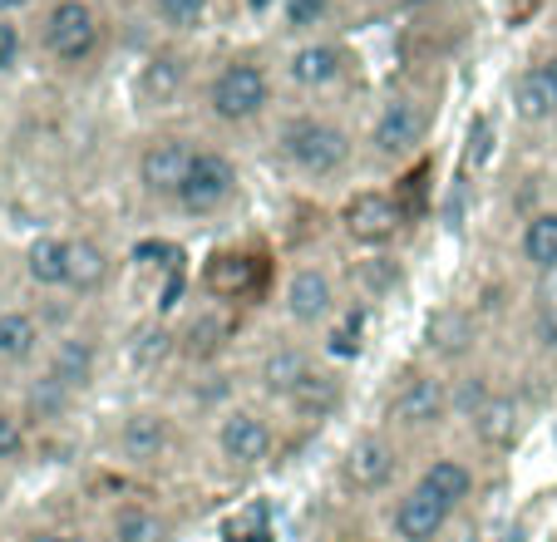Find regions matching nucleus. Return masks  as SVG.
I'll return each instance as SVG.
<instances>
[{
  "mask_svg": "<svg viewBox=\"0 0 557 542\" xmlns=\"http://www.w3.org/2000/svg\"><path fill=\"white\" fill-rule=\"evenodd\" d=\"M341 542H360V538H341Z\"/></svg>",
  "mask_w": 557,
  "mask_h": 542,
  "instance_id": "nucleus-41",
  "label": "nucleus"
},
{
  "mask_svg": "<svg viewBox=\"0 0 557 542\" xmlns=\"http://www.w3.org/2000/svg\"><path fill=\"white\" fill-rule=\"evenodd\" d=\"M218 444L232 464L252 469V464H262L267 454H272V424H267L262 415H252V409H232L218 429Z\"/></svg>",
  "mask_w": 557,
  "mask_h": 542,
  "instance_id": "nucleus-9",
  "label": "nucleus"
},
{
  "mask_svg": "<svg viewBox=\"0 0 557 542\" xmlns=\"http://www.w3.org/2000/svg\"><path fill=\"white\" fill-rule=\"evenodd\" d=\"M21 448H25V429H21V419L0 415V459H15Z\"/></svg>",
  "mask_w": 557,
  "mask_h": 542,
  "instance_id": "nucleus-31",
  "label": "nucleus"
},
{
  "mask_svg": "<svg viewBox=\"0 0 557 542\" xmlns=\"http://www.w3.org/2000/svg\"><path fill=\"white\" fill-rule=\"evenodd\" d=\"M405 222V208L400 198H389V193H356V198H346V208H341V227H346L350 242H366V247H380V242H389L395 232H400Z\"/></svg>",
  "mask_w": 557,
  "mask_h": 542,
  "instance_id": "nucleus-5",
  "label": "nucleus"
},
{
  "mask_svg": "<svg viewBox=\"0 0 557 542\" xmlns=\"http://www.w3.org/2000/svg\"><path fill=\"white\" fill-rule=\"evenodd\" d=\"M424 128H430V109H424L420 99H389V104L380 109V119H375L370 144H375L385 158H395V153H405V148L420 144Z\"/></svg>",
  "mask_w": 557,
  "mask_h": 542,
  "instance_id": "nucleus-8",
  "label": "nucleus"
},
{
  "mask_svg": "<svg viewBox=\"0 0 557 542\" xmlns=\"http://www.w3.org/2000/svg\"><path fill=\"white\" fill-rule=\"evenodd\" d=\"M5 5H21V0H0V11H5Z\"/></svg>",
  "mask_w": 557,
  "mask_h": 542,
  "instance_id": "nucleus-39",
  "label": "nucleus"
},
{
  "mask_svg": "<svg viewBox=\"0 0 557 542\" xmlns=\"http://www.w3.org/2000/svg\"><path fill=\"white\" fill-rule=\"evenodd\" d=\"M449 503H440L434 493L414 489L405 493L400 503H395V513H389V522H395V532H400L405 542H434L444 532V522H449Z\"/></svg>",
  "mask_w": 557,
  "mask_h": 542,
  "instance_id": "nucleus-11",
  "label": "nucleus"
},
{
  "mask_svg": "<svg viewBox=\"0 0 557 542\" xmlns=\"http://www.w3.org/2000/svg\"><path fill=\"white\" fill-rule=\"evenodd\" d=\"M232 193H237V168H232L222 153L202 148L188 168V183H183V193H178V208L193 212V218H208V212L227 208Z\"/></svg>",
  "mask_w": 557,
  "mask_h": 542,
  "instance_id": "nucleus-4",
  "label": "nucleus"
},
{
  "mask_svg": "<svg viewBox=\"0 0 557 542\" xmlns=\"http://www.w3.org/2000/svg\"><path fill=\"white\" fill-rule=\"evenodd\" d=\"M341 74H346V50L341 45H301V50L292 54V79L301 84V89H326V84H336Z\"/></svg>",
  "mask_w": 557,
  "mask_h": 542,
  "instance_id": "nucleus-16",
  "label": "nucleus"
},
{
  "mask_svg": "<svg viewBox=\"0 0 557 542\" xmlns=\"http://www.w3.org/2000/svg\"><path fill=\"white\" fill-rule=\"evenodd\" d=\"M498 542H528V528H523V522H518V528H508Z\"/></svg>",
  "mask_w": 557,
  "mask_h": 542,
  "instance_id": "nucleus-37",
  "label": "nucleus"
},
{
  "mask_svg": "<svg viewBox=\"0 0 557 542\" xmlns=\"http://www.w3.org/2000/svg\"><path fill=\"white\" fill-rule=\"evenodd\" d=\"M15 60H21V30H15V25L0 15V74L11 70Z\"/></svg>",
  "mask_w": 557,
  "mask_h": 542,
  "instance_id": "nucleus-32",
  "label": "nucleus"
},
{
  "mask_svg": "<svg viewBox=\"0 0 557 542\" xmlns=\"http://www.w3.org/2000/svg\"><path fill=\"white\" fill-rule=\"evenodd\" d=\"M30 542H85L79 532H54V528H45V532H35Z\"/></svg>",
  "mask_w": 557,
  "mask_h": 542,
  "instance_id": "nucleus-36",
  "label": "nucleus"
},
{
  "mask_svg": "<svg viewBox=\"0 0 557 542\" xmlns=\"http://www.w3.org/2000/svg\"><path fill=\"white\" fill-rule=\"evenodd\" d=\"M178 84H183V70H178V60H148V70H144V99H153V104H169L173 95H178Z\"/></svg>",
  "mask_w": 557,
  "mask_h": 542,
  "instance_id": "nucleus-27",
  "label": "nucleus"
},
{
  "mask_svg": "<svg viewBox=\"0 0 557 542\" xmlns=\"http://www.w3.org/2000/svg\"><path fill=\"white\" fill-rule=\"evenodd\" d=\"M306 375H311V360H306L301 350H292V345H282V350H272L262 360V390H267V395L292 399L296 390H301Z\"/></svg>",
  "mask_w": 557,
  "mask_h": 542,
  "instance_id": "nucleus-19",
  "label": "nucleus"
},
{
  "mask_svg": "<svg viewBox=\"0 0 557 542\" xmlns=\"http://www.w3.org/2000/svg\"><path fill=\"white\" fill-rule=\"evenodd\" d=\"M50 380L64 390H85L95 380V345L89 341H60L50 355Z\"/></svg>",
  "mask_w": 557,
  "mask_h": 542,
  "instance_id": "nucleus-18",
  "label": "nucleus"
},
{
  "mask_svg": "<svg viewBox=\"0 0 557 542\" xmlns=\"http://www.w3.org/2000/svg\"><path fill=\"white\" fill-rule=\"evenodd\" d=\"M267 99H272V79H267V70L257 60L222 64L208 89V104L222 124H247V119H257L267 109Z\"/></svg>",
  "mask_w": 557,
  "mask_h": 542,
  "instance_id": "nucleus-2",
  "label": "nucleus"
},
{
  "mask_svg": "<svg viewBox=\"0 0 557 542\" xmlns=\"http://www.w3.org/2000/svg\"><path fill=\"white\" fill-rule=\"evenodd\" d=\"M537 341L557 345V311H537Z\"/></svg>",
  "mask_w": 557,
  "mask_h": 542,
  "instance_id": "nucleus-35",
  "label": "nucleus"
},
{
  "mask_svg": "<svg viewBox=\"0 0 557 542\" xmlns=\"http://www.w3.org/2000/svg\"><path fill=\"white\" fill-rule=\"evenodd\" d=\"M198 158V148L188 138H153L138 158V183H144L153 198H178L183 183H188V168Z\"/></svg>",
  "mask_w": 557,
  "mask_h": 542,
  "instance_id": "nucleus-6",
  "label": "nucleus"
},
{
  "mask_svg": "<svg viewBox=\"0 0 557 542\" xmlns=\"http://www.w3.org/2000/svg\"><path fill=\"white\" fill-rule=\"evenodd\" d=\"M292 405L306 409V415H311V409H315V415H321V409H331V405H336V380H331V375H315V370H311V375L301 380V390L292 395Z\"/></svg>",
  "mask_w": 557,
  "mask_h": 542,
  "instance_id": "nucleus-29",
  "label": "nucleus"
},
{
  "mask_svg": "<svg viewBox=\"0 0 557 542\" xmlns=\"http://www.w3.org/2000/svg\"><path fill=\"white\" fill-rule=\"evenodd\" d=\"M537 311H557V267L537 271Z\"/></svg>",
  "mask_w": 557,
  "mask_h": 542,
  "instance_id": "nucleus-34",
  "label": "nucleus"
},
{
  "mask_svg": "<svg viewBox=\"0 0 557 542\" xmlns=\"http://www.w3.org/2000/svg\"><path fill=\"white\" fill-rule=\"evenodd\" d=\"M420 489L434 493L440 503H449V508H459V503L473 493V469L469 464H459V459H434L430 469H424Z\"/></svg>",
  "mask_w": 557,
  "mask_h": 542,
  "instance_id": "nucleus-21",
  "label": "nucleus"
},
{
  "mask_svg": "<svg viewBox=\"0 0 557 542\" xmlns=\"http://www.w3.org/2000/svg\"><path fill=\"white\" fill-rule=\"evenodd\" d=\"M0 503H5V483H0Z\"/></svg>",
  "mask_w": 557,
  "mask_h": 542,
  "instance_id": "nucleus-40",
  "label": "nucleus"
},
{
  "mask_svg": "<svg viewBox=\"0 0 557 542\" xmlns=\"http://www.w3.org/2000/svg\"><path fill=\"white\" fill-rule=\"evenodd\" d=\"M272 532H267V508L262 503H252L247 513H237V518L227 522V542H267Z\"/></svg>",
  "mask_w": 557,
  "mask_h": 542,
  "instance_id": "nucleus-30",
  "label": "nucleus"
},
{
  "mask_svg": "<svg viewBox=\"0 0 557 542\" xmlns=\"http://www.w3.org/2000/svg\"><path fill=\"white\" fill-rule=\"evenodd\" d=\"M449 409H454V399H449V385H444V380L414 375V380H405V390L395 395L389 419H395L400 429H434Z\"/></svg>",
  "mask_w": 557,
  "mask_h": 542,
  "instance_id": "nucleus-7",
  "label": "nucleus"
},
{
  "mask_svg": "<svg viewBox=\"0 0 557 542\" xmlns=\"http://www.w3.org/2000/svg\"><path fill=\"white\" fill-rule=\"evenodd\" d=\"M25 271L35 286H64L70 282V242L60 237H40L25 251Z\"/></svg>",
  "mask_w": 557,
  "mask_h": 542,
  "instance_id": "nucleus-20",
  "label": "nucleus"
},
{
  "mask_svg": "<svg viewBox=\"0 0 557 542\" xmlns=\"http://www.w3.org/2000/svg\"><path fill=\"white\" fill-rule=\"evenodd\" d=\"M114 538L119 542H169V522L144 503H124L114 513Z\"/></svg>",
  "mask_w": 557,
  "mask_h": 542,
  "instance_id": "nucleus-24",
  "label": "nucleus"
},
{
  "mask_svg": "<svg viewBox=\"0 0 557 542\" xmlns=\"http://www.w3.org/2000/svg\"><path fill=\"white\" fill-rule=\"evenodd\" d=\"M424 335H430V350H440V355H463V350L473 345V321H469L463 311H454V306H444V311L430 316Z\"/></svg>",
  "mask_w": 557,
  "mask_h": 542,
  "instance_id": "nucleus-23",
  "label": "nucleus"
},
{
  "mask_svg": "<svg viewBox=\"0 0 557 542\" xmlns=\"http://www.w3.org/2000/svg\"><path fill=\"white\" fill-rule=\"evenodd\" d=\"M169 415H153V409H138V415L124 419L119 429V448H124V459L134 464H153L163 448H169Z\"/></svg>",
  "mask_w": 557,
  "mask_h": 542,
  "instance_id": "nucleus-15",
  "label": "nucleus"
},
{
  "mask_svg": "<svg viewBox=\"0 0 557 542\" xmlns=\"http://www.w3.org/2000/svg\"><path fill=\"white\" fill-rule=\"evenodd\" d=\"M543 70H547V79H553V89H557V54H553V60L543 64Z\"/></svg>",
  "mask_w": 557,
  "mask_h": 542,
  "instance_id": "nucleus-38",
  "label": "nucleus"
},
{
  "mask_svg": "<svg viewBox=\"0 0 557 542\" xmlns=\"http://www.w3.org/2000/svg\"><path fill=\"white\" fill-rule=\"evenodd\" d=\"M473 424V439L488 448H513L518 444V429H523V409H518V399L508 395H488L484 405L469 415Z\"/></svg>",
  "mask_w": 557,
  "mask_h": 542,
  "instance_id": "nucleus-14",
  "label": "nucleus"
},
{
  "mask_svg": "<svg viewBox=\"0 0 557 542\" xmlns=\"http://www.w3.org/2000/svg\"><path fill=\"white\" fill-rule=\"evenodd\" d=\"M257 276H262V261L247 257V251H218V257L202 267V286L222 301H243L257 292Z\"/></svg>",
  "mask_w": 557,
  "mask_h": 542,
  "instance_id": "nucleus-12",
  "label": "nucleus"
},
{
  "mask_svg": "<svg viewBox=\"0 0 557 542\" xmlns=\"http://www.w3.org/2000/svg\"><path fill=\"white\" fill-rule=\"evenodd\" d=\"M523 257L533 261L537 271L557 267V212H537L523 227Z\"/></svg>",
  "mask_w": 557,
  "mask_h": 542,
  "instance_id": "nucleus-26",
  "label": "nucleus"
},
{
  "mask_svg": "<svg viewBox=\"0 0 557 542\" xmlns=\"http://www.w3.org/2000/svg\"><path fill=\"white\" fill-rule=\"evenodd\" d=\"M346 483L350 489H360V493H380L389 479H395V469H400V454H395V444L389 439H360V444H350V454H346Z\"/></svg>",
  "mask_w": 557,
  "mask_h": 542,
  "instance_id": "nucleus-10",
  "label": "nucleus"
},
{
  "mask_svg": "<svg viewBox=\"0 0 557 542\" xmlns=\"http://www.w3.org/2000/svg\"><path fill=\"white\" fill-rule=\"evenodd\" d=\"M99 45V21L85 0H54L45 15V50L60 64H85Z\"/></svg>",
  "mask_w": 557,
  "mask_h": 542,
  "instance_id": "nucleus-3",
  "label": "nucleus"
},
{
  "mask_svg": "<svg viewBox=\"0 0 557 542\" xmlns=\"http://www.w3.org/2000/svg\"><path fill=\"white\" fill-rule=\"evenodd\" d=\"M513 114L528 119V124H543V119L557 114V89L543 64H533V70H523L513 79Z\"/></svg>",
  "mask_w": 557,
  "mask_h": 542,
  "instance_id": "nucleus-17",
  "label": "nucleus"
},
{
  "mask_svg": "<svg viewBox=\"0 0 557 542\" xmlns=\"http://www.w3.org/2000/svg\"><path fill=\"white\" fill-rule=\"evenodd\" d=\"M282 158L306 177H331L350 163V134L326 119H296L282 128Z\"/></svg>",
  "mask_w": 557,
  "mask_h": 542,
  "instance_id": "nucleus-1",
  "label": "nucleus"
},
{
  "mask_svg": "<svg viewBox=\"0 0 557 542\" xmlns=\"http://www.w3.org/2000/svg\"><path fill=\"white\" fill-rule=\"evenodd\" d=\"M153 11L169 30H198L208 21V0H153Z\"/></svg>",
  "mask_w": 557,
  "mask_h": 542,
  "instance_id": "nucleus-28",
  "label": "nucleus"
},
{
  "mask_svg": "<svg viewBox=\"0 0 557 542\" xmlns=\"http://www.w3.org/2000/svg\"><path fill=\"white\" fill-rule=\"evenodd\" d=\"M331 306H336V286H331L326 271L301 267L292 282H286V311H292V321L315 325L331 316Z\"/></svg>",
  "mask_w": 557,
  "mask_h": 542,
  "instance_id": "nucleus-13",
  "label": "nucleus"
},
{
  "mask_svg": "<svg viewBox=\"0 0 557 542\" xmlns=\"http://www.w3.org/2000/svg\"><path fill=\"white\" fill-rule=\"evenodd\" d=\"M321 15H326V0H292L286 5V21L292 25H315Z\"/></svg>",
  "mask_w": 557,
  "mask_h": 542,
  "instance_id": "nucleus-33",
  "label": "nucleus"
},
{
  "mask_svg": "<svg viewBox=\"0 0 557 542\" xmlns=\"http://www.w3.org/2000/svg\"><path fill=\"white\" fill-rule=\"evenodd\" d=\"M104 282H109L104 247H99V242H89V237L70 242V282H64V286H74V292H99Z\"/></svg>",
  "mask_w": 557,
  "mask_h": 542,
  "instance_id": "nucleus-22",
  "label": "nucleus"
},
{
  "mask_svg": "<svg viewBox=\"0 0 557 542\" xmlns=\"http://www.w3.org/2000/svg\"><path fill=\"white\" fill-rule=\"evenodd\" d=\"M40 350V325L25 311H5L0 316V360H30Z\"/></svg>",
  "mask_w": 557,
  "mask_h": 542,
  "instance_id": "nucleus-25",
  "label": "nucleus"
}]
</instances>
